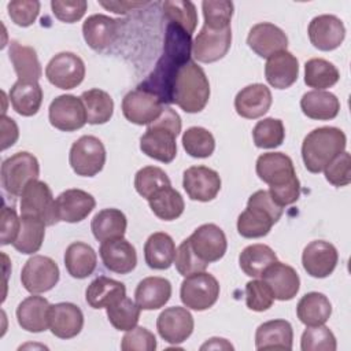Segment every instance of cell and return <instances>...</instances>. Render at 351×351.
Wrapping results in <instances>:
<instances>
[{"label": "cell", "mask_w": 351, "mask_h": 351, "mask_svg": "<svg viewBox=\"0 0 351 351\" xmlns=\"http://www.w3.org/2000/svg\"><path fill=\"white\" fill-rule=\"evenodd\" d=\"M292 325L285 319L266 321L255 332L256 350H292Z\"/></svg>", "instance_id": "cell-29"}, {"label": "cell", "mask_w": 351, "mask_h": 351, "mask_svg": "<svg viewBox=\"0 0 351 351\" xmlns=\"http://www.w3.org/2000/svg\"><path fill=\"white\" fill-rule=\"evenodd\" d=\"M126 296V287L123 282L106 276L95 278L85 291L86 303L92 308L108 307Z\"/></svg>", "instance_id": "cell-33"}, {"label": "cell", "mask_w": 351, "mask_h": 351, "mask_svg": "<svg viewBox=\"0 0 351 351\" xmlns=\"http://www.w3.org/2000/svg\"><path fill=\"white\" fill-rule=\"evenodd\" d=\"M233 350V346L229 344L225 339H219V337H213L210 339L207 343H204L200 350Z\"/></svg>", "instance_id": "cell-61"}, {"label": "cell", "mask_w": 351, "mask_h": 351, "mask_svg": "<svg viewBox=\"0 0 351 351\" xmlns=\"http://www.w3.org/2000/svg\"><path fill=\"white\" fill-rule=\"evenodd\" d=\"M176 244L165 232L152 233L144 244V258L148 267L155 270L169 269L176 258Z\"/></svg>", "instance_id": "cell-34"}, {"label": "cell", "mask_w": 351, "mask_h": 351, "mask_svg": "<svg viewBox=\"0 0 351 351\" xmlns=\"http://www.w3.org/2000/svg\"><path fill=\"white\" fill-rule=\"evenodd\" d=\"M123 351H154L156 348V339L152 332L143 326H134L126 330L121 341Z\"/></svg>", "instance_id": "cell-55"}, {"label": "cell", "mask_w": 351, "mask_h": 351, "mask_svg": "<svg viewBox=\"0 0 351 351\" xmlns=\"http://www.w3.org/2000/svg\"><path fill=\"white\" fill-rule=\"evenodd\" d=\"M339 261L337 250L325 240H314L308 243L302 254V263L308 276L325 278L333 273Z\"/></svg>", "instance_id": "cell-19"}, {"label": "cell", "mask_w": 351, "mask_h": 351, "mask_svg": "<svg viewBox=\"0 0 351 351\" xmlns=\"http://www.w3.org/2000/svg\"><path fill=\"white\" fill-rule=\"evenodd\" d=\"M69 162L77 176L93 177L106 163V148L97 137L82 136L73 143Z\"/></svg>", "instance_id": "cell-9"}, {"label": "cell", "mask_w": 351, "mask_h": 351, "mask_svg": "<svg viewBox=\"0 0 351 351\" xmlns=\"http://www.w3.org/2000/svg\"><path fill=\"white\" fill-rule=\"evenodd\" d=\"M340 78L337 67L326 59L313 58L304 64V84L315 90L333 86Z\"/></svg>", "instance_id": "cell-44"}, {"label": "cell", "mask_w": 351, "mask_h": 351, "mask_svg": "<svg viewBox=\"0 0 351 351\" xmlns=\"http://www.w3.org/2000/svg\"><path fill=\"white\" fill-rule=\"evenodd\" d=\"M49 122L62 132H74L81 129L86 121V111L81 97L74 95H60L55 97L48 108Z\"/></svg>", "instance_id": "cell-14"}, {"label": "cell", "mask_w": 351, "mask_h": 351, "mask_svg": "<svg viewBox=\"0 0 351 351\" xmlns=\"http://www.w3.org/2000/svg\"><path fill=\"white\" fill-rule=\"evenodd\" d=\"M204 25L211 29H223L230 26L233 15V3L228 0H206L202 3Z\"/></svg>", "instance_id": "cell-51"}, {"label": "cell", "mask_w": 351, "mask_h": 351, "mask_svg": "<svg viewBox=\"0 0 351 351\" xmlns=\"http://www.w3.org/2000/svg\"><path fill=\"white\" fill-rule=\"evenodd\" d=\"M167 185H171L170 178L167 177L165 170L156 166H145L140 169L134 176V188L137 193L147 200L156 191Z\"/></svg>", "instance_id": "cell-48"}, {"label": "cell", "mask_w": 351, "mask_h": 351, "mask_svg": "<svg viewBox=\"0 0 351 351\" xmlns=\"http://www.w3.org/2000/svg\"><path fill=\"white\" fill-rule=\"evenodd\" d=\"M252 138L258 148L280 147L285 138V129L281 119L263 118L252 129Z\"/></svg>", "instance_id": "cell-47"}, {"label": "cell", "mask_w": 351, "mask_h": 351, "mask_svg": "<svg viewBox=\"0 0 351 351\" xmlns=\"http://www.w3.org/2000/svg\"><path fill=\"white\" fill-rule=\"evenodd\" d=\"M181 132V118L169 106L163 107L160 117L148 125L140 137V149L147 156L162 163H170L177 155L176 138Z\"/></svg>", "instance_id": "cell-3"}, {"label": "cell", "mask_w": 351, "mask_h": 351, "mask_svg": "<svg viewBox=\"0 0 351 351\" xmlns=\"http://www.w3.org/2000/svg\"><path fill=\"white\" fill-rule=\"evenodd\" d=\"M276 261V252L266 244H251L245 247L239 256L241 270L250 277H261Z\"/></svg>", "instance_id": "cell-43"}, {"label": "cell", "mask_w": 351, "mask_h": 351, "mask_svg": "<svg viewBox=\"0 0 351 351\" xmlns=\"http://www.w3.org/2000/svg\"><path fill=\"white\" fill-rule=\"evenodd\" d=\"M86 111V121L90 125H103L108 122L114 112V100L99 88L82 92L80 96Z\"/></svg>", "instance_id": "cell-42"}, {"label": "cell", "mask_w": 351, "mask_h": 351, "mask_svg": "<svg viewBox=\"0 0 351 351\" xmlns=\"http://www.w3.org/2000/svg\"><path fill=\"white\" fill-rule=\"evenodd\" d=\"M300 108L303 114L311 119L329 121L337 117L340 111V101L336 95L326 90H310L300 99Z\"/></svg>", "instance_id": "cell-35"}, {"label": "cell", "mask_w": 351, "mask_h": 351, "mask_svg": "<svg viewBox=\"0 0 351 351\" xmlns=\"http://www.w3.org/2000/svg\"><path fill=\"white\" fill-rule=\"evenodd\" d=\"M122 21L110 18L104 14H95L85 19L82 34L85 43L95 51H103L115 43Z\"/></svg>", "instance_id": "cell-23"}, {"label": "cell", "mask_w": 351, "mask_h": 351, "mask_svg": "<svg viewBox=\"0 0 351 351\" xmlns=\"http://www.w3.org/2000/svg\"><path fill=\"white\" fill-rule=\"evenodd\" d=\"M210 99V82L204 70L193 60L186 62L177 73L171 103L189 114L200 112Z\"/></svg>", "instance_id": "cell-5"}, {"label": "cell", "mask_w": 351, "mask_h": 351, "mask_svg": "<svg viewBox=\"0 0 351 351\" xmlns=\"http://www.w3.org/2000/svg\"><path fill=\"white\" fill-rule=\"evenodd\" d=\"M171 296V284L163 277H147L141 280L134 291V300L141 310H156L163 307Z\"/></svg>", "instance_id": "cell-31"}, {"label": "cell", "mask_w": 351, "mask_h": 351, "mask_svg": "<svg viewBox=\"0 0 351 351\" xmlns=\"http://www.w3.org/2000/svg\"><path fill=\"white\" fill-rule=\"evenodd\" d=\"M49 306L48 300L43 296H37V293L23 299L16 307V319L19 326L33 333L47 330L49 328Z\"/></svg>", "instance_id": "cell-30"}, {"label": "cell", "mask_w": 351, "mask_h": 351, "mask_svg": "<svg viewBox=\"0 0 351 351\" xmlns=\"http://www.w3.org/2000/svg\"><path fill=\"white\" fill-rule=\"evenodd\" d=\"M100 258L104 266L114 273L128 274L137 265V254L134 247L123 237L107 240L100 244Z\"/></svg>", "instance_id": "cell-25"}, {"label": "cell", "mask_w": 351, "mask_h": 351, "mask_svg": "<svg viewBox=\"0 0 351 351\" xmlns=\"http://www.w3.org/2000/svg\"><path fill=\"white\" fill-rule=\"evenodd\" d=\"M174 262H176V269L177 271L186 277V276H191L193 273H199V271H204L208 266V263L203 262L192 250L191 247V243L188 239H185L180 247L177 248L176 251V258H174Z\"/></svg>", "instance_id": "cell-53"}, {"label": "cell", "mask_w": 351, "mask_h": 351, "mask_svg": "<svg viewBox=\"0 0 351 351\" xmlns=\"http://www.w3.org/2000/svg\"><path fill=\"white\" fill-rule=\"evenodd\" d=\"M219 296V284L217 278L204 271L186 276L181 282V302L192 310L203 311L215 304Z\"/></svg>", "instance_id": "cell-8"}, {"label": "cell", "mask_w": 351, "mask_h": 351, "mask_svg": "<svg viewBox=\"0 0 351 351\" xmlns=\"http://www.w3.org/2000/svg\"><path fill=\"white\" fill-rule=\"evenodd\" d=\"M48 322L52 335L59 339H73L84 326V314L78 306L62 302L49 306Z\"/></svg>", "instance_id": "cell-24"}, {"label": "cell", "mask_w": 351, "mask_h": 351, "mask_svg": "<svg viewBox=\"0 0 351 351\" xmlns=\"http://www.w3.org/2000/svg\"><path fill=\"white\" fill-rule=\"evenodd\" d=\"M148 204L152 213L163 221L177 219L185 208V203L178 191L171 188V185L163 186L156 191L149 199Z\"/></svg>", "instance_id": "cell-41"}, {"label": "cell", "mask_w": 351, "mask_h": 351, "mask_svg": "<svg viewBox=\"0 0 351 351\" xmlns=\"http://www.w3.org/2000/svg\"><path fill=\"white\" fill-rule=\"evenodd\" d=\"M182 147L192 158H208L215 149V140L207 129L192 126L182 134Z\"/></svg>", "instance_id": "cell-45"}, {"label": "cell", "mask_w": 351, "mask_h": 351, "mask_svg": "<svg viewBox=\"0 0 351 351\" xmlns=\"http://www.w3.org/2000/svg\"><path fill=\"white\" fill-rule=\"evenodd\" d=\"M274 295L263 280H252L245 284V303L250 310L266 311L273 306Z\"/></svg>", "instance_id": "cell-52"}, {"label": "cell", "mask_w": 351, "mask_h": 351, "mask_svg": "<svg viewBox=\"0 0 351 351\" xmlns=\"http://www.w3.org/2000/svg\"><path fill=\"white\" fill-rule=\"evenodd\" d=\"M45 226V222L38 217L21 215V228L15 241L12 243L14 248L26 255L37 252L44 241Z\"/></svg>", "instance_id": "cell-40"}, {"label": "cell", "mask_w": 351, "mask_h": 351, "mask_svg": "<svg viewBox=\"0 0 351 351\" xmlns=\"http://www.w3.org/2000/svg\"><path fill=\"white\" fill-rule=\"evenodd\" d=\"M59 267L53 259L33 255L22 267L21 282L30 293H43L52 289L59 281Z\"/></svg>", "instance_id": "cell-12"}, {"label": "cell", "mask_w": 351, "mask_h": 351, "mask_svg": "<svg viewBox=\"0 0 351 351\" xmlns=\"http://www.w3.org/2000/svg\"><path fill=\"white\" fill-rule=\"evenodd\" d=\"M163 14L169 19V22L180 25L189 34H192L197 25V14L196 7L192 1H165L162 4Z\"/></svg>", "instance_id": "cell-49"}, {"label": "cell", "mask_w": 351, "mask_h": 351, "mask_svg": "<svg viewBox=\"0 0 351 351\" xmlns=\"http://www.w3.org/2000/svg\"><path fill=\"white\" fill-rule=\"evenodd\" d=\"M97 265V255L95 250L82 241L71 243L64 252V266L69 274L74 278H86L90 276Z\"/></svg>", "instance_id": "cell-36"}, {"label": "cell", "mask_w": 351, "mask_h": 351, "mask_svg": "<svg viewBox=\"0 0 351 351\" xmlns=\"http://www.w3.org/2000/svg\"><path fill=\"white\" fill-rule=\"evenodd\" d=\"M299 75V62L288 51H281L270 58L265 64L266 81L276 89H287L293 85Z\"/></svg>", "instance_id": "cell-28"}, {"label": "cell", "mask_w": 351, "mask_h": 351, "mask_svg": "<svg viewBox=\"0 0 351 351\" xmlns=\"http://www.w3.org/2000/svg\"><path fill=\"white\" fill-rule=\"evenodd\" d=\"M163 107L158 96L140 88L128 92L122 99L123 117L136 125L152 123L160 117Z\"/></svg>", "instance_id": "cell-13"}, {"label": "cell", "mask_w": 351, "mask_h": 351, "mask_svg": "<svg viewBox=\"0 0 351 351\" xmlns=\"http://www.w3.org/2000/svg\"><path fill=\"white\" fill-rule=\"evenodd\" d=\"M8 15L11 21L22 27H27L34 23L40 12V1L36 0H14L7 4Z\"/></svg>", "instance_id": "cell-54"}, {"label": "cell", "mask_w": 351, "mask_h": 351, "mask_svg": "<svg viewBox=\"0 0 351 351\" xmlns=\"http://www.w3.org/2000/svg\"><path fill=\"white\" fill-rule=\"evenodd\" d=\"M296 314L306 326H317L325 324L332 314L329 299L321 292H308L299 300Z\"/></svg>", "instance_id": "cell-39"}, {"label": "cell", "mask_w": 351, "mask_h": 351, "mask_svg": "<svg viewBox=\"0 0 351 351\" xmlns=\"http://www.w3.org/2000/svg\"><path fill=\"white\" fill-rule=\"evenodd\" d=\"M282 210L284 207L273 200L269 191H256L250 196L247 208L237 218V230L245 239L263 237L278 222Z\"/></svg>", "instance_id": "cell-6"}, {"label": "cell", "mask_w": 351, "mask_h": 351, "mask_svg": "<svg viewBox=\"0 0 351 351\" xmlns=\"http://www.w3.org/2000/svg\"><path fill=\"white\" fill-rule=\"evenodd\" d=\"M325 178L329 184L335 186H346L351 182V162L350 154L343 151L337 155L325 169Z\"/></svg>", "instance_id": "cell-56"}, {"label": "cell", "mask_w": 351, "mask_h": 351, "mask_svg": "<svg viewBox=\"0 0 351 351\" xmlns=\"http://www.w3.org/2000/svg\"><path fill=\"white\" fill-rule=\"evenodd\" d=\"M96 206L95 197L86 191L71 188L63 191L55 199V210L59 221L75 223L85 219Z\"/></svg>", "instance_id": "cell-21"}, {"label": "cell", "mask_w": 351, "mask_h": 351, "mask_svg": "<svg viewBox=\"0 0 351 351\" xmlns=\"http://www.w3.org/2000/svg\"><path fill=\"white\" fill-rule=\"evenodd\" d=\"M347 145L343 130L333 126H322L311 130L302 144V159L310 173H321L340 155Z\"/></svg>", "instance_id": "cell-4"}, {"label": "cell", "mask_w": 351, "mask_h": 351, "mask_svg": "<svg viewBox=\"0 0 351 351\" xmlns=\"http://www.w3.org/2000/svg\"><path fill=\"white\" fill-rule=\"evenodd\" d=\"M40 174L37 158L26 151L16 152L1 163V185L12 196H21L23 188Z\"/></svg>", "instance_id": "cell-7"}, {"label": "cell", "mask_w": 351, "mask_h": 351, "mask_svg": "<svg viewBox=\"0 0 351 351\" xmlns=\"http://www.w3.org/2000/svg\"><path fill=\"white\" fill-rule=\"evenodd\" d=\"M128 221L125 214L118 208L100 210L90 222V229L95 239L100 243L125 236Z\"/></svg>", "instance_id": "cell-37"}, {"label": "cell", "mask_w": 351, "mask_h": 351, "mask_svg": "<svg viewBox=\"0 0 351 351\" xmlns=\"http://www.w3.org/2000/svg\"><path fill=\"white\" fill-rule=\"evenodd\" d=\"M256 174L269 185V193L281 207L293 204L300 196V182L292 159L282 152H266L256 159Z\"/></svg>", "instance_id": "cell-2"}, {"label": "cell", "mask_w": 351, "mask_h": 351, "mask_svg": "<svg viewBox=\"0 0 351 351\" xmlns=\"http://www.w3.org/2000/svg\"><path fill=\"white\" fill-rule=\"evenodd\" d=\"M21 215L41 218L47 226L59 222L51 188L40 180L30 181L21 193Z\"/></svg>", "instance_id": "cell-10"}, {"label": "cell", "mask_w": 351, "mask_h": 351, "mask_svg": "<svg viewBox=\"0 0 351 351\" xmlns=\"http://www.w3.org/2000/svg\"><path fill=\"white\" fill-rule=\"evenodd\" d=\"M261 277L270 287L274 299L277 300H291L299 292V274L292 266L287 263L276 261L263 271Z\"/></svg>", "instance_id": "cell-26"}, {"label": "cell", "mask_w": 351, "mask_h": 351, "mask_svg": "<svg viewBox=\"0 0 351 351\" xmlns=\"http://www.w3.org/2000/svg\"><path fill=\"white\" fill-rule=\"evenodd\" d=\"M192 34H189L180 25L169 22L165 33L163 52L156 62L154 70L137 86L154 93L160 101L167 106L171 104V92L178 70L191 60Z\"/></svg>", "instance_id": "cell-1"}, {"label": "cell", "mask_w": 351, "mask_h": 351, "mask_svg": "<svg viewBox=\"0 0 351 351\" xmlns=\"http://www.w3.org/2000/svg\"><path fill=\"white\" fill-rule=\"evenodd\" d=\"M45 77L59 89H74L85 77V63L73 52H59L48 62Z\"/></svg>", "instance_id": "cell-11"}, {"label": "cell", "mask_w": 351, "mask_h": 351, "mask_svg": "<svg viewBox=\"0 0 351 351\" xmlns=\"http://www.w3.org/2000/svg\"><path fill=\"white\" fill-rule=\"evenodd\" d=\"M21 218L12 207L4 206L1 210V245L12 244L19 233Z\"/></svg>", "instance_id": "cell-58"}, {"label": "cell", "mask_w": 351, "mask_h": 351, "mask_svg": "<svg viewBox=\"0 0 351 351\" xmlns=\"http://www.w3.org/2000/svg\"><path fill=\"white\" fill-rule=\"evenodd\" d=\"M247 44L261 58H270L277 52L287 51L288 37L278 26L270 22H261L251 27Z\"/></svg>", "instance_id": "cell-22"}, {"label": "cell", "mask_w": 351, "mask_h": 351, "mask_svg": "<svg viewBox=\"0 0 351 351\" xmlns=\"http://www.w3.org/2000/svg\"><path fill=\"white\" fill-rule=\"evenodd\" d=\"M182 186L189 199L210 202L221 191V177L207 166H191L184 171Z\"/></svg>", "instance_id": "cell-17"}, {"label": "cell", "mask_w": 351, "mask_h": 351, "mask_svg": "<svg viewBox=\"0 0 351 351\" xmlns=\"http://www.w3.org/2000/svg\"><path fill=\"white\" fill-rule=\"evenodd\" d=\"M8 56L19 81L37 82L41 78V64L33 47L23 45L16 40H12L10 43Z\"/></svg>", "instance_id": "cell-32"}, {"label": "cell", "mask_w": 351, "mask_h": 351, "mask_svg": "<svg viewBox=\"0 0 351 351\" xmlns=\"http://www.w3.org/2000/svg\"><path fill=\"white\" fill-rule=\"evenodd\" d=\"M141 308L129 298H123L119 302L107 307V317L110 324L117 330H130L137 326Z\"/></svg>", "instance_id": "cell-46"}, {"label": "cell", "mask_w": 351, "mask_h": 351, "mask_svg": "<svg viewBox=\"0 0 351 351\" xmlns=\"http://www.w3.org/2000/svg\"><path fill=\"white\" fill-rule=\"evenodd\" d=\"M307 33L317 49L333 51L341 45L346 37V27L340 18L324 14L311 19Z\"/></svg>", "instance_id": "cell-20"}, {"label": "cell", "mask_w": 351, "mask_h": 351, "mask_svg": "<svg viewBox=\"0 0 351 351\" xmlns=\"http://www.w3.org/2000/svg\"><path fill=\"white\" fill-rule=\"evenodd\" d=\"M336 347L333 332L324 324L308 326L300 339V348L303 351H335Z\"/></svg>", "instance_id": "cell-50"}, {"label": "cell", "mask_w": 351, "mask_h": 351, "mask_svg": "<svg viewBox=\"0 0 351 351\" xmlns=\"http://www.w3.org/2000/svg\"><path fill=\"white\" fill-rule=\"evenodd\" d=\"M99 4L115 14H126L132 10L144 7L148 3H141V1H99Z\"/></svg>", "instance_id": "cell-60"}, {"label": "cell", "mask_w": 351, "mask_h": 351, "mask_svg": "<svg viewBox=\"0 0 351 351\" xmlns=\"http://www.w3.org/2000/svg\"><path fill=\"white\" fill-rule=\"evenodd\" d=\"M232 44V29H211L206 25L192 43V53L197 62L213 63L222 59Z\"/></svg>", "instance_id": "cell-15"}, {"label": "cell", "mask_w": 351, "mask_h": 351, "mask_svg": "<svg viewBox=\"0 0 351 351\" xmlns=\"http://www.w3.org/2000/svg\"><path fill=\"white\" fill-rule=\"evenodd\" d=\"M12 108L22 117H32L38 112L43 103V89L38 82L16 81L10 89Z\"/></svg>", "instance_id": "cell-38"}, {"label": "cell", "mask_w": 351, "mask_h": 351, "mask_svg": "<svg viewBox=\"0 0 351 351\" xmlns=\"http://www.w3.org/2000/svg\"><path fill=\"white\" fill-rule=\"evenodd\" d=\"M86 7H88V3L85 0H73V1L52 0L51 1V8L55 18L64 23H74L80 21L85 14Z\"/></svg>", "instance_id": "cell-57"}, {"label": "cell", "mask_w": 351, "mask_h": 351, "mask_svg": "<svg viewBox=\"0 0 351 351\" xmlns=\"http://www.w3.org/2000/svg\"><path fill=\"white\" fill-rule=\"evenodd\" d=\"M271 101V92L266 85L251 84L236 95L234 108L240 117L247 119H256L269 111Z\"/></svg>", "instance_id": "cell-27"}, {"label": "cell", "mask_w": 351, "mask_h": 351, "mask_svg": "<svg viewBox=\"0 0 351 351\" xmlns=\"http://www.w3.org/2000/svg\"><path fill=\"white\" fill-rule=\"evenodd\" d=\"M193 252L206 263L219 261L228 248L223 230L215 223H204L188 237Z\"/></svg>", "instance_id": "cell-16"}, {"label": "cell", "mask_w": 351, "mask_h": 351, "mask_svg": "<svg viewBox=\"0 0 351 351\" xmlns=\"http://www.w3.org/2000/svg\"><path fill=\"white\" fill-rule=\"evenodd\" d=\"M193 325L192 314L180 306L165 308L156 319L159 336L174 346L185 341L192 335Z\"/></svg>", "instance_id": "cell-18"}, {"label": "cell", "mask_w": 351, "mask_h": 351, "mask_svg": "<svg viewBox=\"0 0 351 351\" xmlns=\"http://www.w3.org/2000/svg\"><path fill=\"white\" fill-rule=\"evenodd\" d=\"M0 121H1L0 122V125H1V149L4 151L8 147L15 144V141L18 140V136H19V130H18V125L15 123V121L12 118L3 115Z\"/></svg>", "instance_id": "cell-59"}]
</instances>
